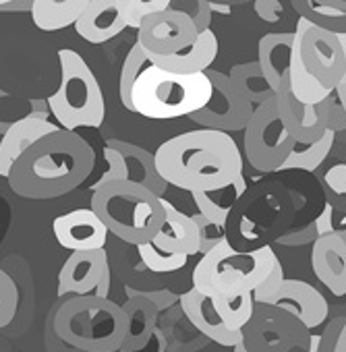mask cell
Returning a JSON list of instances; mask_svg holds the SVG:
<instances>
[{
  "label": "cell",
  "mask_w": 346,
  "mask_h": 352,
  "mask_svg": "<svg viewBox=\"0 0 346 352\" xmlns=\"http://www.w3.org/2000/svg\"><path fill=\"white\" fill-rule=\"evenodd\" d=\"M94 166L91 145L81 135L61 129L30 147L7 181L11 191L23 199H56L81 187Z\"/></svg>",
  "instance_id": "cell-2"
},
{
  "label": "cell",
  "mask_w": 346,
  "mask_h": 352,
  "mask_svg": "<svg viewBox=\"0 0 346 352\" xmlns=\"http://www.w3.org/2000/svg\"><path fill=\"white\" fill-rule=\"evenodd\" d=\"M127 296H139V298H145L149 300L158 311L164 309V307H170L172 302L177 300V296L172 294L170 290H135V288H129L127 290Z\"/></svg>",
  "instance_id": "cell-47"
},
{
  "label": "cell",
  "mask_w": 346,
  "mask_h": 352,
  "mask_svg": "<svg viewBox=\"0 0 346 352\" xmlns=\"http://www.w3.org/2000/svg\"><path fill=\"white\" fill-rule=\"evenodd\" d=\"M149 67V60H147V54L143 52V48L135 42L133 48L129 50L127 58H125V65L120 69V102L122 106L133 112V106H131V91H133V85L135 81L139 79V75Z\"/></svg>",
  "instance_id": "cell-37"
},
{
  "label": "cell",
  "mask_w": 346,
  "mask_h": 352,
  "mask_svg": "<svg viewBox=\"0 0 346 352\" xmlns=\"http://www.w3.org/2000/svg\"><path fill=\"white\" fill-rule=\"evenodd\" d=\"M56 131H61V126L44 116L30 114V116L15 120V124L3 135V139H0V176L9 179V174L13 166L17 164V160L38 141H42L44 137Z\"/></svg>",
  "instance_id": "cell-18"
},
{
  "label": "cell",
  "mask_w": 346,
  "mask_h": 352,
  "mask_svg": "<svg viewBox=\"0 0 346 352\" xmlns=\"http://www.w3.org/2000/svg\"><path fill=\"white\" fill-rule=\"evenodd\" d=\"M206 77L212 85V98L199 112L191 114L189 118L208 131H218L226 135L245 131L255 108L241 96L228 75L208 69Z\"/></svg>",
  "instance_id": "cell-12"
},
{
  "label": "cell",
  "mask_w": 346,
  "mask_h": 352,
  "mask_svg": "<svg viewBox=\"0 0 346 352\" xmlns=\"http://www.w3.org/2000/svg\"><path fill=\"white\" fill-rule=\"evenodd\" d=\"M13 124H15V120H0V135H5Z\"/></svg>",
  "instance_id": "cell-52"
},
{
  "label": "cell",
  "mask_w": 346,
  "mask_h": 352,
  "mask_svg": "<svg viewBox=\"0 0 346 352\" xmlns=\"http://www.w3.org/2000/svg\"><path fill=\"white\" fill-rule=\"evenodd\" d=\"M299 42V54L305 71L327 91H334L346 73V60L338 36L313 28L309 21L299 19L294 30Z\"/></svg>",
  "instance_id": "cell-11"
},
{
  "label": "cell",
  "mask_w": 346,
  "mask_h": 352,
  "mask_svg": "<svg viewBox=\"0 0 346 352\" xmlns=\"http://www.w3.org/2000/svg\"><path fill=\"white\" fill-rule=\"evenodd\" d=\"M162 206L166 212V220L160 232L155 234V239L151 241V245L172 255H185V257L199 255V230L197 224L193 222V216L179 212L166 199H162Z\"/></svg>",
  "instance_id": "cell-22"
},
{
  "label": "cell",
  "mask_w": 346,
  "mask_h": 352,
  "mask_svg": "<svg viewBox=\"0 0 346 352\" xmlns=\"http://www.w3.org/2000/svg\"><path fill=\"white\" fill-rule=\"evenodd\" d=\"M104 160H106V172L100 176V179L91 185V191L108 185V183H120V181H129V172H127V162L122 157V153L114 147H108L104 145V151H102Z\"/></svg>",
  "instance_id": "cell-40"
},
{
  "label": "cell",
  "mask_w": 346,
  "mask_h": 352,
  "mask_svg": "<svg viewBox=\"0 0 346 352\" xmlns=\"http://www.w3.org/2000/svg\"><path fill=\"white\" fill-rule=\"evenodd\" d=\"M170 0H116L125 28H133L137 32L147 17L170 9Z\"/></svg>",
  "instance_id": "cell-36"
},
{
  "label": "cell",
  "mask_w": 346,
  "mask_h": 352,
  "mask_svg": "<svg viewBox=\"0 0 346 352\" xmlns=\"http://www.w3.org/2000/svg\"><path fill=\"white\" fill-rule=\"evenodd\" d=\"M193 9H179L183 11L185 15H189V19L193 21L195 30L199 34L208 32L210 30V23H212V9H210V3H206V0H193V3H189Z\"/></svg>",
  "instance_id": "cell-44"
},
{
  "label": "cell",
  "mask_w": 346,
  "mask_h": 352,
  "mask_svg": "<svg viewBox=\"0 0 346 352\" xmlns=\"http://www.w3.org/2000/svg\"><path fill=\"white\" fill-rule=\"evenodd\" d=\"M199 38L189 15L179 9H166L147 17L137 34V44L143 48L147 58L153 56H172L191 48Z\"/></svg>",
  "instance_id": "cell-13"
},
{
  "label": "cell",
  "mask_w": 346,
  "mask_h": 352,
  "mask_svg": "<svg viewBox=\"0 0 346 352\" xmlns=\"http://www.w3.org/2000/svg\"><path fill=\"white\" fill-rule=\"evenodd\" d=\"M218 56V38L212 30L199 34L197 42L172 56H153L147 58L149 65L168 71V73H177V75H197V73H206L210 69V65L216 60Z\"/></svg>",
  "instance_id": "cell-24"
},
{
  "label": "cell",
  "mask_w": 346,
  "mask_h": 352,
  "mask_svg": "<svg viewBox=\"0 0 346 352\" xmlns=\"http://www.w3.org/2000/svg\"><path fill=\"white\" fill-rule=\"evenodd\" d=\"M233 352H249V350H247V346H245L243 342H239V344L233 348Z\"/></svg>",
  "instance_id": "cell-53"
},
{
  "label": "cell",
  "mask_w": 346,
  "mask_h": 352,
  "mask_svg": "<svg viewBox=\"0 0 346 352\" xmlns=\"http://www.w3.org/2000/svg\"><path fill=\"white\" fill-rule=\"evenodd\" d=\"M272 247L241 253L226 241L199 257L193 270V288L210 298H226L241 292H253L276 263Z\"/></svg>",
  "instance_id": "cell-7"
},
{
  "label": "cell",
  "mask_w": 346,
  "mask_h": 352,
  "mask_svg": "<svg viewBox=\"0 0 346 352\" xmlns=\"http://www.w3.org/2000/svg\"><path fill=\"white\" fill-rule=\"evenodd\" d=\"M106 267L110 265H108V255L104 249L71 253L58 274V294L61 296L65 294L87 296L96 292Z\"/></svg>",
  "instance_id": "cell-19"
},
{
  "label": "cell",
  "mask_w": 346,
  "mask_h": 352,
  "mask_svg": "<svg viewBox=\"0 0 346 352\" xmlns=\"http://www.w3.org/2000/svg\"><path fill=\"white\" fill-rule=\"evenodd\" d=\"M116 0H87L81 17L75 23V32L87 44H106L125 32Z\"/></svg>",
  "instance_id": "cell-23"
},
{
  "label": "cell",
  "mask_w": 346,
  "mask_h": 352,
  "mask_svg": "<svg viewBox=\"0 0 346 352\" xmlns=\"http://www.w3.org/2000/svg\"><path fill=\"white\" fill-rule=\"evenodd\" d=\"M106 145L114 147V149H118L122 153V157L127 162V172H129V181L131 183L147 189L149 193H153L155 197L162 199V195L166 193L168 185H166V181L162 179V176L158 174L153 153H149L141 145H135V143L122 141V139H108Z\"/></svg>",
  "instance_id": "cell-26"
},
{
  "label": "cell",
  "mask_w": 346,
  "mask_h": 352,
  "mask_svg": "<svg viewBox=\"0 0 346 352\" xmlns=\"http://www.w3.org/2000/svg\"><path fill=\"white\" fill-rule=\"evenodd\" d=\"M274 98H276L278 116L294 143L307 145V143H315L323 137V133L327 131L325 102H321L317 106H307V104L299 102L290 91L288 77L282 81V85L274 94Z\"/></svg>",
  "instance_id": "cell-14"
},
{
  "label": "cell",
  "mask_w": 346,
  "mask_h": 352,
  "mask_svg": "<svg viewBox=\"0 0 346 352\" xmlns=\"http://www.w3.org/2000/svg\"><path fill=\"white\" fill-rule=\"evenodd\" d=\"M54 333L81 352H118L129 338V317L122 305L94 294L73 296L56 305Z\"/></svg>",
  "instance_id": "cell-4"
},
{
  "label": "cell",
  "mask_w": 346,
  "mask_h": 352,
  "mask_svg": "<svg viewBox=\"0 0 346 352\" xmlns=\"http://www.w3.org/2000/svg\"><path fill=\"white\" fill-rule=\"evenodd\" d=\"M52 232L56 243L71 253L100 251L106 247L108 241V230L91 212V208H81L58 216L52 222Z\"/></svg>",
  "instance_id": "cell-16"
},
{
  "label": "cell",
  "mask_w": 346,
  "mask_h": 352,
  "mask_svg": "<svg viewBox=\"0 0 346 352\" xmlns=\"http://www.w3.org/2000/svg\"><path fill=\"white\" fill-rule=\"evenodd\" d=\"M334 352H346V321H344V325H342V331H340V336H338V342H336Z\"/></svg>",
  "instance_id": "cell-49"
},
{
  "label": "cell",
  "mask_w": 346,
  "mask_h": 352,
  "mask_svg": "<svg viewBox=\"0 0 346 352\" xmlns=\"http://www.w3.org/2000/svg\"><path fill=\"white\" fill-rule=\"evenodd\" d=\"M274 181L282 183L284 189L290 195L294 218L288 230L305 228L313 224L325 210V195L321 191V185L317 181V174L305 172V170H278L270 174Z\"/></svg>",
  "instance_id": "cell-15"
},
{
  "label": "cell",
  "mask_w": 346,
  "mask_h": 352,
  "mask_svg": "<svg viewBox=\"0 0 346 352\" xmlns=\"http://www.w3.org/2000/svg\"><path fill=\"white\" fill-rule=\"evenodd\" d=\"M299 19L334 36L346 34V0H292Z\"/></svg>",
  "instance_id": "cell-28"
},
{
  "label": "cell",
  "mask_w": 346,
  "mask_h": 352,
  "mask_svg": "<svg viewBox=\"0 0 346 352\" xmlns=\"http://www.w3.org/2000/svg\"><path fill=\"white\" fill-rule=\"evenodd\" d=\"M58 63L61 85L46 100L56 124L69 133H75L81 126H100L106 116V102L94 71L85 58L71 48L58 50Z\"/></svg>",
  "instance_id": "cell-8"
},
{
  "label": "cell",
  "mask_w": 346,
  "mask_h": 352,
  "mask_svg": "<svg viewBox=\"0 0 346 352\" xmlns=\"http://www.w3.org/2000/svg\"><path fill=\"white\" fill-rule=\"evenodd\" d=\"M334 141H336V135L332 131H325L323 137L315 143H307V145L294 143L290 155L286 157V162L280 170H305V172L313 174L329 155Z\"/></svg>",
  "instance_id": "cell-33"
},
{
  "label": "cell",
  "mask_w": 346,
  "mask_h": 352,
  "mask_svg": "<svg viewBox=\"0 0 346 352\" xmlns=\"http://www.w3.org/2000/svg\"><path fill=\"white\" fill-rule=\"evenodd\" d=\"M334 96L338 98V102L342 104V108H344V112H346V85H338V87L334 89Z\"/></svg>",
  "instance_id": "cell-50"
},
{
  "label": "cell",
  "mask_w": 346,
  "mask_h": 352,
  "mask_svg": "<svg viewBox=\"0 0 346 352\" xmlns=\"http://www.w3.org/2000/svg\"><path fill=\"white\" fill-rule=\"evenodd\" d=\"M338 42H340V46H342L344 60H346V34H344V36H338ZM340 85H346V73H344V79H342V83H340Z\"/></svg>",
  "instance_id": "cell-51"
},
{
  "label": "cell",
  "mask_w": 346,
  "mask_h": 352,
  "mask_svg": "<svg viewBox=\"0 0 346 352\" xmlns=\"http://www.w3.org/2000/svg\"><path fill=\"white\" fill-rule=\"evenodd\" d=\"M108 292H110V267L104 270V274H102V278H100V284H98L94 296H98V298H108Z\"/></svg>",
  "instance_id": "cell-48"
},
{
  "label": "cell",
  "mask_w": 346,
  "mask_h": 352,
  "mask_svg": "<svg viewBox=\"0 0 346 352\" xmlns=\"http://www.w3.org/2000/svg\"><path fill=\"white\" fill-rule=\"evenodd\" d=\"M288 85L292 96L307 104V106H317L321 102H325L334 91H327L325 87H321L303 67L301 63V54H299V42L294 40L292 44V60H290V71H288Z\"/></svg>",
  "instance_id": "cell-32"
},
{
  "label": "cell",
  "mask_w": 346,
  "mask_h": 352,
  "mask_svg": "<svg viewBox=\"0 0 346 352\" xmlns=\"http://www.w3.org/2000/svg\"><path fill=\"white\" fill-rule=\"evenodd\" d=\"M247 189H249L247 176H245V172H241L230 185H226L222 189H216V191H210V193L197 191V193H191V197H193L202 218H206L208 222L224 228L230 210L245 195Z\"/></svg>",
  "instance_id": "cell-27"
},
{
  "label": "cell",
  "mask_w": 346,
  "mask_h": 352,
  "mask_svg": "<svg viewBox=\"0 0 346 352\" xmlns=\"http://www.w3.org/2000/svg\"><path fill=\"white\" fill-rule=\"evenodd\" d=\"M284 280H286V278H284L282 263H280V259H276L272 272H270V274L266 276V280L253 290V300H255V302H270L272 296L280 290V286H282Z\"/></svg>",
  "instance_id": "cell-42"
},
{
  "label": "cell",
  "mask_w": 346,
  "mask_h": 352,
  "mask_svg": "<svg viewBox=\"0 0 346 352\" xmlns=\"http://www.w3.org/2000/svg\"><path fill=\"white\" fill-rule=\"evenodd\" d=\"M292 44H294V32L266 34L259 40L257 65L274 94L280 89L282 81L288 77L290 60H292Z\"/></svg>",
  "instance_id": "cell-25"
},
{
  "label": "cell",
  "mask_w": 346,
  "mask_h": 352,
  "mask_svg": "<svg viewBox=\"0 0 346 352\" xmlns=\"http://www.w3.org/2000/svg\"><path fill=\"white\" fill-rule=\"evenodd\" d=\"M325 126L334 135L346 129V112L334 94L325 100Z\"/></svg>",
  "instance_id": "cell-45"
},
{
  "label": "cell",
  "mask_w": 346,
  "mask_h": 352,
  "mask_svg": "<svg viewBox=\"0 0 346 352\" xmlns=\"http://www.w3.org/2000/svg\"><path fill=\"white\" fill-rule=\"evenodd\" d=\"M85 7L87 0H34L30 13L38 30L61 32L71 25L75 28Z\"/></svg>",
  "instance_id": "cell-29"
},
{
  "label": "cell",
  "mask_w": 346,
  "mask_h": 352,
  "mask_svg": "<svg viewBox=\"0 0 346 352\" xmlns=\"http://www.w3.org/2000/svg\"><path fill=\"white\" fill-rule=\"evenodd\" d=\"M319 239L317 232V224H309L305 228H296V230H286L276 243H280L282 247H305V245H313Z\"/></svg>",
  "instance_id": "cell-43"
},
{
  "label": "cell",
  "mask_w": 346,
  "mask_h": 352,
  "mask_svg": "<svg viewBox=\"0 0 346 352\" xmlns=\"http://www.w3.org/2000/svg\"><path fill=\"white\" fill-rule=\"evenodd\" d=\"M294 208L288 191L272 176L249 185L226 218V243L241 253L272 247L292 224Z\"/></svg>",
  "instance_id": "cell-3"
},
{
  "label": "cell",
  "mask_w": 346,
  "mask_h": 352,
  "mask_svg": "<svg viewBox=\"0 0 346 352\" xmlns=\"http://www.w3.org/2000/svg\"><path fill=\"white\" fill-rule=\"evenodd\" d=\"M193 222L197 224V230H199V257H204L206 253H210L216 245H220L222 241H226V234H224V228L208 222L206 218H202L199 214L193 216Z\"/></svg>",
  "instance_id": "cell-41"
},
{
  "label": "cell",
  "mask_w": 346,
  "mask_h": 352,
  "mask_svg": "<svg viewBox=\"0 0 346 352\" xmlns=\"http://www.w3.org/2000/svg\"><path fill=\"white\" fill-rule=\"evenodd\" d=\"M212 98L206 73L177 75L149 65L133 85L131 106L135 114L151 120H170L199 112Z\"/></svg>",
  "instance_id": "cell-6"
},
{
  "label": "cell",
  "mask_w": 346,
  "mask_h": 352,
  "mask_svg": "<svg viewBox=\"0 0 346 352\" xmlns=\"http://www.w3.org/2000/svg\"><path fill=\"white\" fill-rule=\"evenodd\" d=\"M153 157L166 185L189 193L222 189L243 172V153L237 141L226 133L208 129L164 141Z\"/></svg>",
  "instance_id": "cell-1"
},
{
  "label": "cell",
  "mask_w": 346,
  "mask_h": 352,
  "mask_svg": "<svg viewBox=\"0 0 346 352\" xmlns=\"http://www.w3.org/2000/svg\"><path fill=\"white\" fill-rule=\"evenodd\" d=\"M19 302H21V292L17 280L7 270L0 267V329L9 327L15 321Z\"/></svg>",
  "instance_id": "cell-39"
},
{
  "label": "cell",
  "mask_w": 346,
  "mask_h": 352,
  "mask_svg": "<svg viewBox=\"0 0 346 352\" xmlns=\"http://www.w3.org/2000/svg\"><path fill=\"white\" fill-rule=\"evenodd\" d=\"M311 267L334 296L346 294V245L340 234L332 232L313 243Z\"/></svg>",
  "instance_id": "cell-20"
},
{
  "label": "cell",
  "mask_w": 346,
  "mask_h": 352,
  "mask_svg": "<svg viewBox=\"0 0 346 352\" xmlns=\"http://www.w3.org/2000/svg\"><path fill=\"white\" fill-rule=\"evenodd\" d=\"M91 212L108 232L133 247L151 243L166 220L162 199L131 181L108 183L96 189Z\"/></svg>",
  "instance_id": "cell-5"
},
{
  "label": "cell",
  "mask_w": 346,
  "mask_h": 352,
  "mask_svg": "<svg viewBox=\"0 0 346 352\" xmlns=\"http://www.w3.org/2000/svg\"><path fill=\"white\" fill-rule=\"evenodd\" d=\"M321 191L325 195L327 208L336 212H346V164H334L323 174L317 176Z\"/></svg>",
  "instance_id": "cell-35"
},
{
  "label": "cell",
  "mask_w": 346,
  "mask_h": 352,
  "mask_svg": "<svg viewBox=\"0 0 346 352\" xmlns=\"http://www.w3.org/2000/svg\"><path fill=\"white\" fill-rule=\"evenodd\" d=\"M139 257L143 261V265L151 272V274H175L179 270H183L189 261V257L185 255H172V253H164L158 247H153L151 243L137 247Z\"/></svg>",
  "instance_id": "cell-38"
},
{
  "label": "cell",
  "mask_w": 346,
  "mask_h": 352,
  "mask_svg": "<svg viewBox=\"0 0 346 352\" xmlns=\"http://www.w3.org/2000/svg\"><path fill=\"white\" fill-rule=\"evenodd\" d=\"M255 13L259 15V19H263L266 23H278L284 17V3L280 0H255L253 3Z\"/></svg>",
  "instance_id": "cell-46"
},
{
  "label": "cell",
  "mask_w": 346,
  "mask_h": 352,
  "mask_svg": "<svg viewBox=\"0 0 346 352\" xmlns=\"http://www.w3.org/2000/svg\"><path fill=\"white\" fill-rule=\"evenodd\" d=\"M266 305L280 307L282 311L299 319L307 329L319 327L329 313L325 296L315 286L303 280H284L280 290Z\"/></svg>",
  "instance_id": "cell-17"
},
{
  "label": "cell",
  "mask_w": 346,
  "mask_h": 352,
  "mask_svg": "<svg viewBox=\"0 0 346 352\" xmlns=\"http://www.w3.org/2000/svg\"><path fill=\"white\" fill-rule=\"evenodd\" d=\"M179 302L187 319L212 342L228 348H235L239 342H243V331H233L226 327L210 296H204L202 292L191 288L183 296H179Z\"/></svg>",
  "instance_id": "cell-21"
},
{
  "label": "cell",
  "mask_w": 346,
  "mask_h": 352,
  "mask_svg": "<svg viewBox=\"0 0 346 352\" xmlns=\"http://www.w3.org/2000/svg\"><path fill=\"white\" fill-rule=\"evenodd\" d=\"M243 147L249 166L263 176H270L284 166L294 141L278 116L274 96L253 110V116L243 131Z\"/></svg>",
  "instance_id": "cell-9"
},
{
  "label": "cell",
  "mask_w": 346,
  "mask_h": 352,
  "mask_svg": "<svg viewBox=\"0 0 346 352\" xmlns=\"http://www.w3.org/2000/svg\"><path fill=\"white\" fill-rule=\"evenodd\" d=\"M122 309L129 317V338H127L122 350H137L149 340L158 309L149 300L139 298V296H129L127 302L122 305Z\"/></svg>",
  "instance_id": "cell-30"
},
{
  "label": "cell",
  "mask_w": 346,
  "mask_h": 352,
  "mask_svg": "<svg viewBox=\"0 0 346 352\" xmlns=\"http://www.w3.org/2000/svg\"><path fill=\"white\" fill-rule=\"evenodd\" d=\"M216 305V311L220 313L222 321L233 331H243V327L251 321L255 311L253 292H241L226 298H212Z\"/></svg>",
  "instance_id": "cell-34"
},
{
  "label": "cell",
  "mask_w": 346,
  "mask_h": 352,
  "mask_svg": "<svg viewBox=\"0 0 346 352\" xmlns=\"http://www.w3.org/2000/svg\"><path fill=\"white\" fill-rule=\"evenodd\" d=\"M243 344L249 352L311 350L309 329L280 307L255 302L251 321L243 327Z\"/></svg>",
  "instance_id": "cell-10"
},
{
  "label": "cell",
  "mask_w": 346,
  "mask_h": 352,
  "mask_svg": "<svg viewBox=\"0 0 346 352\" xmlns=\"http://www.w3.org/2000/svg\"><path fill=\"white\" fill-rule=\"evenodd\" d=\"M342 236V241H344V245H346V234H340Z\"/></svg>",
  "instance_id": "cell-54"
},
{
  "label": "cell",
  "mask_w": 346,
  "mask_h": 352,
  "mask_svg": "<svg viewBox=\"0 0 346 352\" xmlns=\"http://www.w3.org/2000/svg\"><path fill=\"white\" fill-rule=\"evenodd\" d=\"M233 85L241 91V96L253 106H261L266 100H270L274 96L272 87L268 85L257 60H249V63H241V65H235L228 73Z\"/></svg>",
  "instance_id": "cell-31"
}]
</instances>
